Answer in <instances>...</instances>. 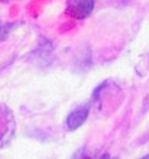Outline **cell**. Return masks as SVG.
<instances>
[{"instance_id": "cell-3", "label": "cell", "mask_w": 149, "mask_h": 159, "mask_svg": "<svg viewBox=\"0 0 149 159\" xmlns=\"http://www.w3.org/2000/svg\"><path fill=\"white\" fill-rule=\"evenodd\" d=\"M14 25H5L0 27V39H5L7 37V34L10 33V31L14 28Z\"/></svg>"}, {"instance_id": "cell-2", "label": "cell", "mask_w": 149, "mask_h": 159, "mask_svg": "<svg viewBox=\"0 0 149 159\" xmlns=\"http://www.w3.org/2000/svg\"><path fill=\"white\" fill-rule=\"evenodd\" d=\"M89 115V105H79L77 107L76 109H74L67 119H66V125H67V129L70 131H74L77 130L79 126H82V124L87 120Z\"/></svg>"}, {"instance_id": "cell-4", "label": "cell", "mask_w": 149, "mask_h": 159, "mask_svg": "<svg viewBox=\"0 0 149 159\" xmlns=\"http://www.w3.org/2000/svg\"><path fill=\"white\" fill-rule=\"evenodd\" d=\"M143 159H149V153L148 154H146V156H143Z\"/></svg>"}, {"instance_id": "cell-1", "label": "cell", "mask_w": 149, "mask_h": 159, "mask_svg": "<svg viewBox=\"0 0 149 159\" xmlns=\"http://www.w3.org/2000/svg\"><path fill=\"white\" fill-rule=\"evenodd\" d=\"M95 0H69L66 5V14L77 20L88 17L94 9Z\"/></svg>"}]
</instances>
